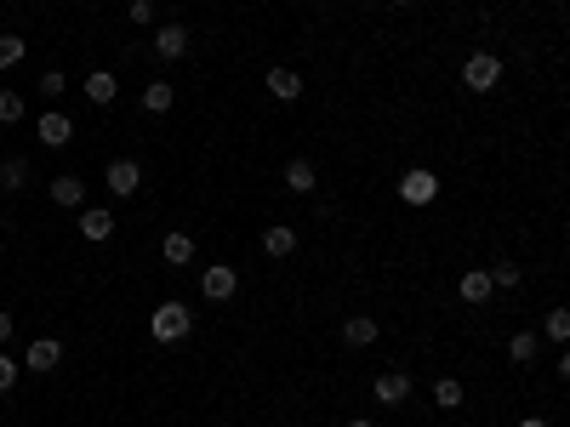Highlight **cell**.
<instances>
[{"mask_svg":"<svg viewBox=\"0 0 570 427\" xmlns=\"http://www.w3.org/2000/svg\"><path fill=\"white\" fill-rule=\"evenodd\" d=\"M188 331H195V308H188V303H160V308L149 313V336L160 342V348L183 342Z\"/></svg>","mask_w":570,"mask_h":427,"instance_id":"1","label":"cell"},{"mask_svg":"<svg viewBox=\"0 0 570 427\" xmlns=\"http://www.w3.org/2000/svg\"><path fill=\"white\" fill-rule=\"evenodd\" d=\"M462 85H468L474 97L496 92V85H502V57H496V52H474L468 63H462Z\"/></svg>","mask_w":570,"mask_h":427,"instance_id":"2","label":"cell"},{"mask_svg":"<svg viewBox=\"0 0 570 427\" xmlns=\"http://www.w3.org/2000/svg\"><path fill=\"white\" fill-rule=\"evenodd\" d=\"M35 137L46 143V148H69L75 143V120L63 114V109H46V114H35Z\"/></svg>","mask_w":570,"mask_h":427,"instance_id":"3","label":"cell"},{"mask_svg":"<svg viewBox=\"0 0 570 427\" xmlns=\"http://www.w3.org/2000/svg\"><path fill=\"white\" fill-rule=\"evenodd\" d=\"M235 291H240V273L228 268V263H211V268L200 273V296H205V303H228Z\"/></svg>","mask_w":570,"mask_h":427,"instance_id":"4","label":"cell"},{"mask_svg":"<svg viewBox=\"0 0 570 427\" xmlns=\"http://www.w3.org/2000/svg\"><path fill=\"white\" fill-rule=\"evenodd\" d=\"M371 399L388 404V411H399V404L411 399V376H405V371H383V376L371 382Z\"/></svg>","mask_w":570,"mask_h":427,"instance_id":"5","label":"cell"},{"mask_svg":"<svg viewBox=\"0 0 570 427\" xmlns=\"http://www.w3.org/2000/svg\"><path fill=\"white\" fill-rule=\"evenodd\" d=\"M103 183H109L115 200H125V194H137V188H143V165L137 160H115L109 171H103Z\"/></svg>","mask_w":570,"mask_h":427,"instance_id":"6","label":"cell"},{"mask_svg":"<svg viewBox=\"0 0 570 427\" xmlns=\"http://www.w3.org/2000/svg\"><path fill=\"white\" fill-rule=\"evenodd\" d=\"M109 233H115V211H109V205H80V240L103 245Z\"/></svg>","mask_w":570,"mask_h":427,"instance_id":"7","label":"cell"},{"mask_svg":"<svg viewBox=\"0 0 570 427\" xmlns=\"http://www.w3.org/2000/svg\"><path fill=\"white\" fill-rule=\"evenodd\" d=\"M434 194H439L434 171H405V177H399V200H405V205H428Z\"/></svg>","mask_w":570,"mask_h":427,"instance_id":"8","label":"cell"},{"mask_svg":"<svg viewBox=\"0 0 570 427\" xmlns=\"http://www.w3.org/2000/svg\"><path fill=\"white\" fill-rule=\"evenodd\" d=\"M263 85H268V97H280V103H297V97L308 92L303 74H297V69H285V63H280V69H268V74H263Z\"/></svg>","mask_w":570,"mask_h":427,"instance_id":"9","label":"cell"},{"mask_svg":"<svg viewBox=\"0 0 570 427\" xmlns=\"http://www.w3.org/2000/svg\"><path fill=\"white\" fill-rule=\"evenodd\" d=\"M63 365V342L57 336H35L24 353V371H57Z\"/></svg>","mask_w":570,"mask_h":427,"instance_id":"10","label":"cell"},{"mask_svg":"<svg viewBox=\"0 0 570 427\" xmlns=\"http://www.w3.org/2000/svg\"><path fill=\"white\" fill-rule=\"evenodd\" d=\"M491 273H485V268H468V273H462V280H456V296H462V303H468V308H485V303H491Z\"/></svg>","mask_w":570,"mask_h":427,"instance_id":"11","label":"cell"},{"mask_svg":"<svg viewBox=\"0 0 570 427\" xmlns=\"http://www.w3.org/2000/svg\"><path fill=\"white\" fill-rule=\"evenodd\" d=\"M52 200H57L63 211H80V205H86V177H75V171L52 177Z\"/></svg>","mask_w":570,"mask_h":427,"instance_id":"12","label":"cell"},{"mask_svg":"<svg viewBox=\"0 0 570 427\" xmlns=\"http://www.w3.org/2000/svg\"><path fill=\"white\" fill-rule=\"evenodd\" d=\"M183 52H188V29H183V24H165V29H155V57L177 63Z\"/></svg>","mask_w":570,"mask_h":427,"instance_id":"13","label":"cell"},{"mask_svg":"<svg viewBox=\"0 0 570 427\" xmlns=\"http://www.w3.org/2000/svg\"><path fill=\"white\" fill-rule=\"evenodd\" d=\"M263 251L274 256V263H280V256H291V251H297V228H291V223H268V228H263Z\"/></svg>","mask_w":570,"mask_h":427,"instance_id":"14","label":"cell"},{"mask_svg":"<svg viewBox=\"0 0 570 427\" xmlns=\"http://www.w3.org/2000/svg\"><path fill=\"white\" fill-rule=\"evenodd\" d=\"M160 256H165L172 268H188V263H195V233H165V240H160Z\"/></svg>","mask_w":570,"mask_h":427,"instance_id":"15","label":"cell"},{"mask_svg":"<svg viewBox=\"0 0 570 427\" xmlns=\"http://www.w3.org/2000/svg\"><path fill=\"white\" fill-rule=\"evenodd\" d=\"M343 342H348V348H371V342H376V319L371 313L343 319Z\"/></svg>","mask_w":570,"mask_h":427,"instance_id":"16","label":"cell"},{"mask_svg":"<svg viewBox=\"0 0 570 427\" xmlns=\"http://www.w3.org/2000/svg\"><path fill=\"white\" fill-rule=\"evenodd\" d=\"M86 97L103 109V103H115V97H120V80H115L109 69H92V74H86Z\"/></svg>","mask_w":570,"mask_h":427,"instance_id":"17","label":"cell"},{"mask_svg":"<svg viewBox=\"0 0 570 427\" xmlns=\"http://www.w3.org/2000/svg\"><path fill=\"white\" fill-rule=\"evenodd\" d=\"M434 404H439V411H462V404H468V388H462L456 376H439L434 382Z\"/></svg>","mask_w":570,"mask_h":427,"instance_id":"18","label":"cell"},{"mask_svg":"<svg viewBox=\"0 0 570 427\" xmlns=\"http://www.w3.org/2000/svg\"><path fill=\"white\" fill-rule=\"evenodd\" d=\"M314 183H320V171H314L308 160H291L285 165V188H291V194H314Z\"/></svg>","mask_w":570,"mask_h":427,"instance_id":"19","label":"cell"},{"mask_svg":"<svg viewBox=\"0 0 570 427\" xmlns=\"http://www.w3.org/2000/svg\"><path fill=\"white\" fill-rule=\"evenodd\" d=\"M172 80H149V85H143V109H149V114H165V109H172Z\"/></svg>","mask_w":570,"mask_h":427,"instance_id":"20","label":"cell"},{"mask_svg":"<svg viewBox=\"0 0 570 427\" xmlns=\"http://www.w3.org/2000/svg\"><path fill=\"white\" fill-rule=\"evenodd\" d=\"M0 188H6V194H24L29 188V160H0Z\"/></svg>","mask_w":570,"mask_h":427,"instance_id":"21","label":"cell"},{"mask_svg":"<svg viewBox=\"0 0 570 427\" xmlns=\"http://www.w3.org/2000/svg\"><path fill=\"white\" fill-rule=\"evenodd\" d=\"M508 359H514V365H531V359H536V331H514L508 336Z\"/></svg>","mask_w":570,"mask_h":427,"instance_id":"22","label":"cell"},{"mask_svg":"<svg viewBox=\"0 0 570 427\" xmlns=\"http://www.w3.org/2000/svg\"><path fill=\"white\" fill-rule=\"evenodd\" d=\"M24 63V35H0V69H17Z\"/></svg>","mask_w":570,"mask_h":427,"instance_id":"23","label":"cell"},{"mask_svg":"<svg viewBox=\"0 0 570 427\" xmlns=\"http://www.w3.org/2000/svg\"><path fill=\"white\" fill-rule=\"evenodd\" d=\"M485 273H491V285H496V291H514V285H519V263H491Z\"/></svg>","mask_w":570,"mask_h":427,"instance_id":"24","label":"cell"},{"mask_svg":"<svg viewBox=\"0 0 570 427\" xmlns=\"http://www.w3.org/2000/svg\"><path fill=\"white\" fill-rule=\"evenodd\" d=\"M547 342H559V348L570 342V313H565V308H554V313H547Z\"/></svg>","mask_w":570,"mask_h":427,"instance_id":"25","label":"cell"},{"mask_svg":"<svg viewBox=\"0 0 570 427\" xmlns=\"http://www.w3.org/2000/svg\"><path fill=\"white\" fill-rule=\"evenodd\" d=\"M24 120V97L17 92H0V125H17Z\"/></svg>","mask_w":570,"mask_h":427,"instance_id":"26","label":"cell"},{"mask_svg":"<svg viewBox=\"0 0 570 427\" xmlns=\"http://www.w3.org/2000/svg\"><path fill=\"white\" fill-rule=\"evenodd\" d=\"M63 92H69V74H63V69H46V74H40V97H63Z\"/></svg>","mask_w":570,"mask_h":427,"instance_id":"27","label":"cell"},{"mask_svg":"<svg viewBox=\"0 0 570 427\" xmlns=\"http://www.w3.org/2000/svg\"><path fill=\"white\" fill-rule=\"evenodd\" d=\"M125 24L149 29V24H155V0H132V6H125Z\"/></svg>","mask_w":570,"mask_h":427,"instance_id":"28","label":"cell"},{"mask_svg":"<svg viewBox=\"0 0 570 427\" xmlns=\"http://www.w3.org/2000/svg\"><path fill=\"white\" fill-rule=\"evenodd\" d=\"M17 371H24V365H17L12 353H0V393H12V388H17Z\"/></svg>","mask_w":570,"mask_h":427,"instance_id":"29","label":"cell"},{"mask_svg":"<svg viewBox=\"0 0 570 427\" xmlns=\"http://www.w3.org/2000/svg\"><path fill=\"white\" fill-rule=\"evenodd\" d=\"M12 331H17V319H12V313H0V348L12 342Z\"/></svg>","mask_w":570,"mask_h":427,"instance_id":"30","label":"cell"},{"mask_svg":"<svg viewBox=\"0 0 570 427\" xmlns=\"http://www.w3.org/2000/svg\"><path fill=\"white\" fill-rule=\"evenodd\" d=\"M343 427H376V422H365V416H354V422H343Z\"/></svg>","mask_w":570,"mask_h":427,"instance_id":"31","label":"cell"},{"mask_svg":"<svg viewBox=\"0 0 570 427\" xmlns=\"http://www.w3.org/2000/svg\"><path fill=\"white\" fill-rule=\"evenodd\" d=\"M519 427H547V422H542V416H525V422H519Z\"/></svg>","mask_w":570,"mask_h":427,"instance_id":"32","label":"cell"},{"mask_svg":"<svg viewBox=\"0 0 570 427\" xmlns=\"http://www.w3.org/2000/svg\"><path fill=\"white\" fill-rule=\"evenodd\" d=\"M388 6H411V0H388Z\"/></svg>","mask_w":570,"mask_h":427,"instance_id":"33","label":"cell"}]
</instances>
